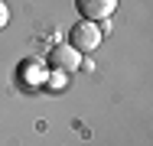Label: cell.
I'll return each instance as SVG.
<instances>
[{
	"instance_id": "2",
	"label": "cell",
	"mask_w": 153,
	"mask_h": 146,
	"mask_svg": "<svg viewBox=\"0 0 153 146\" xmlns=\"http://www.w3.org/2000/svg\"><path fill=\"white\" fill-rule=\"evenodd\" d=\"M75 10L82 20L88 23H104L114 10H117V0H75Z\"/></svg>"
},
{
	"instance_id": "3",
	"label": "cell",
	"mask_w": 153,
	"mask_h": 146,
	"mask_svg": "<svg viewBox=\"0 0 153 146\" xmlns=\"http://www.w3.org/2000/svg\"><path fill=\"white\" fill-rule=\"evenodd\" d=\"M49 65L59 68V72H75V68H82V52H75L68 42L52 46V52H49Z\"/></svg>"
},
{
	"instance_id": "1",
	"label": "cell",
	"mask_w": 153,
	"mask_h": 146,
	"mask_svg": "<svg viewBox=\"0 0 153 146\" xmlns=\"http://www.w3.org/2000/svg\"><path fill=\"white\" fill-rule=\"evenodd\" d=\"M68 46L75 52H94L101 46V26L88 23V20H78L75 26L68 29Z\"/></svg>"
},
{
	"instance_id": "4",
	"label": "cell",
	"mask_w": 153,
	"mask_h": 146,
	"mask_svg": "<svg viewBox=\"0 0 153 146\" xmlns=\"http://www.w3.org/2000/svg\"><path fill=\"white\" fill-rule=\"evenodd\" d=\"M7 23H10V10H7V3L0 0V29L7 26Z\"/></svg>"
}]
</instances>
